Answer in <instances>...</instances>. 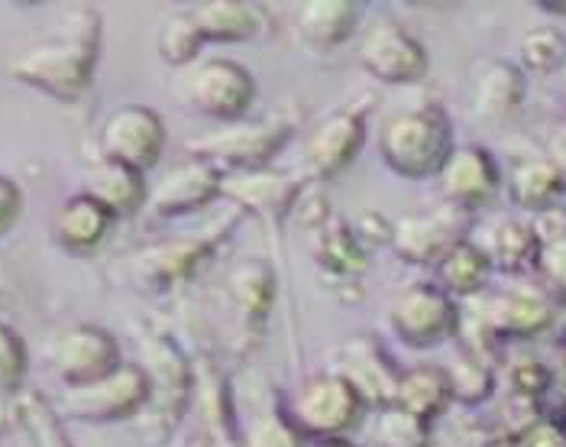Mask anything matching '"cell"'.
Segmentation results:
<instances>
[{"label":"cell","instance_id":"1","mask_svg":"<svg viewBox=\"0 0 566 447\" xmlns=\"http://www.w3.org/2000/svg\"><path fill=\"white\" fill-rule=\"evenodd\" d=\"M101 49V17L94 7H72L55 37L23 49L10 62V75L59 101H78L91 85Z\"/></svg>","mask_w":566,"mask_h":447},{"label":"cell","instance_id":"12","mask_svg":"<svg viewBox=\"0 0 566 447\" xmlns=\"http://www.w3.org/2000/svg\"><path fill=\"white\" fill-rule=\"evenodd\" d=\"M220 191H223V176L218 166L195 156L191 163L175 166L172 173L159 181V188L146 198V208L156 218H175V215L205 208Z\"/></svg>","mask_w":566,"mask_h":447},{"label":"cell","instance_id":"24","mask_svg":"<svg viewBox=\"0 0 566 447\" xmlns=\"http://www.w3.org/2000/svg\"><path fill=\"white\" fill-rule=\"evenodd\" d=\"M482 253L489 257V263H499L505 269L524 267L527 260H537L541 253V240L534 233L531 224L522 221H499L492 237H489V247H482Z\"/></svg>","mask_w":566,"mask_h":447},{"label":"cell","instance_id":"14","mask_svg":"<svg viewBox=\"0 0 566 447\" xmlns=\"http://www.w3.org/2000/svg\"><path fill=\"white\" fill-rule=\"evenodd\" d=\"M366 136V121L356 111H337L324 117L305 143V166L311 176L331 179L359 153Z\"/></svg>","mask_w":566,"mask_h":447},{"label":"cell","instance_id":"28","mask_svg":"<svg viewBox=\"0 0 566 447\" xmlns=\"http://www.w3.org/2000/svg\"><path fill=\"white\" fill-rule=\"evenodd\" d=\"M27 344L20 341V334L7 324H0V396H10L23 386L27 376Z\"/></svg>","mask_w":566,"mask_h":447},{"label":"cell","instance_id":"16","mask_svg":"<svg viewBox=\"0 0 566 447\" xmlns=\"http://www.w3.org/2000/svg\"><path fill=\"white\" fill-rule=\"evenodd\" d=\"M356 17L359 7L347 0H311L295 10V30L305 45L317 52H331L353 37Z\"/></svg>","mask_w":566,"mask_h":447},{"label":"cell","instance_id":"22","mask_svg":"<svg viewBox=\"0 0 566 447\" xmlns=\"http://www.w3.org/2000/svg\"><path fill=\"white\" fill-rule=\"evenodd\" d=\"M524 101V79L522 72L509 62H492L480 75L476 85V107L480 114L502 121L509 114H515Z\"/></svg>","mask_w":566,"mask_h":447},{"label":"cell","instance_id":"33","mask_svg":"<svg viewBox=\"0 0 566 447\" xmlns=\"http://www.w3.org/2000/svg\"><path fill=\"white\" fill-rule=\"evenodd\" d=\"M307 447H353L349 441H344V438H317L314 445Z\"/></svg>","mask_w":566,"mask_h":447},{"label":"cell","instance_id":"17","mask_svg":"<svg viewBox=\"0 0 566 447\" xmlns=\"http://www.w3.org/2000/svg\"><path fill=\"white\" fill-rule=\"evenodd\" d=\"M85 195L94 201H101L114 218L120 215H133L139 208H146V181L143 173H136L130 166H120L114 159H101L85 181Z\"/></svg>","mask_w":566,"mask_h":447},{"label":"cell","instance_id":"13","mask_svg":"<svg viewBox=\"0 0 566 447\" xmlns=\"http://www.w3.org/2000/svg\"><path fill=\"white\" fill-rule=\"evenodd\" d=\"M499 166L482 146H457L440 169L443 198L460 211L482 208L499 191Z\"/></svg>","mask_w":566,"mask_h":447},{"label":"cell","instance_id":"21","mask_svg":"<svg viewBox=\"0 0 566 447\" xmlns=\"http://www.w3.org/2000/svg\"><path fill=\"white\" fill-rule=\"evenodd\" d=\"M447 396H450V376L437 366H418L398 376L395 405L408 412L411 418L428 422L440 412V405L447 403Z\"/></svg>","mask_w":566,"mask_h":447},{"label":"cell","instance_id":"5","mask_svg":"<svg viewBox=\"0 0 566 447\" xmlns=\"http://www.w3.org/2000/svg\"><path fill=\"white\" fill-rule=\"evenodd\" d=\"M359 415H363V396L340 373H324L307 380L292 403V418L314 438L347 435L359 422Z\"/></svg>","mask_w":566,"mask_h":447},{"label":"cell","instance_id":"4","mask_svg":"<svg viewBox=\"0 0 566 447\" xmlns=\"http://www.w3.org/2000/svg\"><path fill=\"white\" fill-rule=\"evenodd\" d=\"M149 399H153V380L139 363H120L107 376L85 383V386H69L62 393L65 412L75 418H85V422L130 418Z\"/></svg>","mask_w":566,"mask_h":447},{"label":"cell","instance_id":"6","mask_svg":"<svg viewBox=\"0 0 566 447\" xmlns=\"http://www.w3.org/2000/svg\"><path fill=\"white\" fill-rule=\"evenodd\" d=\"M166 149V124L153 107L124 104L101 127V159H114L146 173L159 163Z\"/></svg>","mask_w":566,"mask_h":447},{"label":"cell","instance_id":"29","mask_svg":"<svg viewBox=\"0 0 566 447\" xmlns=\"http://www.w3.org/2000/svg\"><path fill=\"white\" fill-rule=\"evenodd\" d=\"M551 318L547 305L534 295H505L499 302V324L512 331H534Z\"/></svg>","mask_w":566,"mask_h":447},{"label":"cell","instance_id":"20","mask_svg":"<svg viewBox=\"0 0 566 447\" xmlns=\"http://www.w3.org/2000/svg\"><path fill=\"white\" fill-rule=\"evenodd\" d=\"M564 191V176L554 156H527L522 163H515L512 176H509V195L515 205L531 208V211H544L554 208V198Z\"/></svg>","mask_w":566,"mask_h":447},{"label":"cell","instance_id":"3","mask_svg":"<svg viewBox=\"0 0 566 447\" xmlns=\"http://www.w3.org/2000/svg\"><path fill=\"white\" fill-rule=\"evenodd\" d=\"M178 97L201 117L220 124H237L256 97V79L247 65L233 59H198L178 79Z\"/></svg>","mask_w":566,"mask_h":447},{"label":"cell","instance_id":"30","mask_svg":"<svg viewBox=\"0 0 566 447\" xmlns=\"http://www.w3.org/2000/svg\"><path fill=\"white\" fill-rule=\"evenodd\" d=\"M23 418H27V428L30 435L36 438V447H69V441L62 438L55 418H52V408H45L40 396H27L23 399Z\"/></svg>","mask_w":566,"mask_h":447},{"label":"cell","instance_id":"32","mask_svg":"<svg viewBox=\"0 0 566 447\" xmlns=\"http://www.w3.org/2000/svg\"><path fill=\"white\" fill-rule=\"evenodd\" d=\"M23 211V191L17 188V181L0 176V233H7Z\"/></svg>","mask_w":566,"mask_h":447},{"label":"cell","instance_id":"18","mask_svg":"<svg viewBox=\"0 0 566 447\" xmlns=\"http://www.w3.org/2000/svg\"><path fill=\"white\" fill-rule=\"evenodd\" d=\"M298 185L282 176V173H269V169H250V173H237L230 179H223V191L227 198H237V205L253 208L260 215H285L295 201Z\"/></svg>","mask_w":566,"mask_h":447},{"label":"cell","instance_id":"34","mask_svg":"<svg viewBox=\"0 0 566 447\" xmlns=\"http://www.w3.org/2000/svg\"><path fill=\"white\" fill-rule=\"evenodd\" d=\"M554 149H557V156H554V159H566V127L560 131V136H557V146H554Z\"/></svg>","mask_w":566,"mask_h":447},{"label":"cell","instance_id":"35","mask_svg":"<svg viewBox=\"0 0 566 447\" xmlns=\"http://www.w3.org/2000/svg\"><path fill=\"white\" fill-rule=\"evenodd\" d=\"M7 299V276H3V267H0V302Z\"/></svg>","mask_w":566,"mask_h":447},{"label":"cell","instance_id":"9","mask_svg":"<svg viewBox=\"0 0 566 447\" xmlns=\"http://www.w3.org/2000/svg\"><path fill=\"white\" fill-rule=\"evenodd\" d=\"M49 357L55 373L65 380V386H85L120 366V347L107 331L78 324L62 331L49 344Z\"/></svg>","mask_w":566,"mask_h":447},{"label":"cell","instance_id":"11","mask_svg":"<svg viewBox=\"0 0 566 447\" xmlns=\"http://www.w3.org/2000/svg\"><path fill=\"white\" fill-rule=\"evenodd\" d=\"M463 215L460 208L447 205L428 215H408L392 227L395 253L408 263H440L457 243H463Z\"/></svg>","mask_w":566,"mask_h":447},{"label":"cell","instance_id":"7","mask_svg":"<svg viewBox=\"0 0 566 447\" xmlns=\"http://www.w3.org/2000/svg\"><path fill=\"white\" fill-rule=\"evenodd\" d=\"M366 75L386 85H415L428 75V52L401 23L376 20L356 52Z\"/></svg>","mask_w":566,"mask_h":447},{"label":"cell","instance_id":"19","mask_svg":"<svg viewBox=\"0 0 566 447\" xmlns=\"http://www.w3.org/2000/svg\"><path fill=\"white\" fill-rule=\"evenodd\" d=\"M195 27L201 30L205 43H240L250 40L262 30L260 7L253 3H233V0H218V3H198L188 10Z\"/></svg>","mask_w":566,"mask_h":447},{"label":"cell","instance_id":"31","mask_svg":"<svg viewBox=\"0 0 566 447\" xmlns=\"http://www.w3.org/2000/svg\"><path fill=\"white\" fill-rule=\"evenodd\" d=\"M537 269H541V276H544L557 292H566V233L547 240V243H541Z\"/></svg>","mask_w":566,"mask_h":447},{"label":"cell","instance_id":"8","mask_svg":"<svg viewBox=\"0 0 566 447\" xmlns=\"http://www.w3.org/2000/svg\"><path fill=\"white\" fill-rule=\"evenodd\" d=\"M457 321L460 314L440 285H411L389 305V324L395 334L418 347L450 337L457 331Z\"/></svg>","mask_w":566,"mask_h":447},{"label":"cell","instance_id":"15","mask_svg":"<svg viewBox=\"0 0 566 447\" xmlns=\"http://www.w3.org/2000/svg\"><path fill=\"white\" fill-rule=\"evenodd\" d=\"M111 224H114V215L101 201H94L91 195L82 191V195H72L62 201V208L55 211V221H52V233L62 250L91 253L107 240Z\"/></svg>","mask_w":566,"mask_h":447},{"label":"cell","instance_id":"25","mask_svg":"<svg viewBox=\"0 0 566 447\" xmlns=\"http://www.w3.org/2000/svg\"><path fill=\"white\" fill-rule=\"evenodd\" d=\"M201 243L195 240H178V243H163L156 250L139 253V272L146 279H159V282H175L181 279L188 269L201 260Z\"/></svg>","mask_w":566,"mask_h":447},{"label":"cell","instance_id":"27","mask_svg":"<svg viewBox=\"0 0 566 447\" xmlns=\"http://www.w3.org/2000/svg\"><path fill=\"white\" fill-rule=\"evenodd\" d=\"M201 45H205V37L201 30L195 27L191 13H178V17H169L163 33H159V55L175 65V69H188L191 62H198L201 55Z\"/></svg>","mask_w":566,"mask_h":447},{"label":"cell","instance_id":"23","mask_svg":"<svg viewBox=\"0 0 566 447\" xmlns=\"http://www.w3.org/2000/svg\"><path fill=\"white\" fill-rule=\"evenodd\" d=\"M489 257L482 253L480 243H470V240H463V243H457L440 263H437V272H440V289L450 295H476L482 285H485V279H489Z\"/></svg>","mask_w":566,"mask_h":447},{"label":"cell","instance_id":"2","mask_svg":"<svg viewBox=\"0 0 566 447\" xmlns=\"http://www.w3.org/2000/svg\"><path fill=\"white\" fill-rule=\"evenodd\" d=\"M453 131L447 114L434 104L395 107L379 127V153L386 166L401 179L440 176L453 153Z\"/></svg>","mask_w":566,"mask_h":447},{"label":"cell","instance_id":"26","mask_svg":"<svg viewBox=\"0 0 566 447\" xmlns=\"http://www.w3.org/2000/svg\"><path fill=\"white\" fill-rule=\"evenodd\" d=\"M522 62L534 75H551L566 62V33L557 27H534L522 40Z\"/></svg>","mask_w":566,"mask_h":447},{"label":"cell","instance_id":"10","mask_svg":"<svg viewBox=\"0 0 566 447\" xmlns=\"http://www.w3.org/2000/svg\"><path fill=\"white\" fill-rule=\"evenodd\" d=\"M289 124H233L218 134L195 139V156L214 166H233L240 173L262 169L269 156L289 139Z\"/></svg>","mask_w":566,"mask_h":447}]
</instances>
